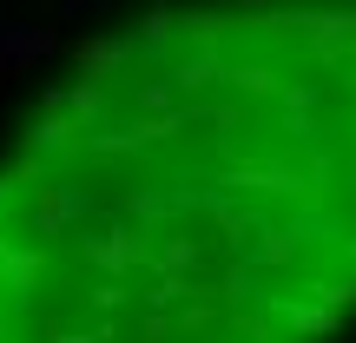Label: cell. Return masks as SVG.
<instances>
[{"mask_svg": "<svg viewBox=\"0 0 356 343\" xmlns=\"http://www.w3.org/2000/svg\"><path fill=\"white\" fill-rule=\"evenodd\" d=\"M126 40H86V47H79V66H86V79H106V73H119V66H126Z\"/></svg>", "mask_w": 356, "mask_h": 343, "instance_id": "3", "label": "cell"}, {"mask_svg": "<svg viewBox=\"0 0 356 343\" xmlns=\"http://www.w3.org/2000/svg\"><path fill=\"white\" fill-rule=\"evenodd\" d=\"M291 324L297 330H337V310L330 304H291Z\"/></svg>", "mask_w": 356, "mask_h": 343, "instance_id": "4", "label": "cell"}, {"mask_svg": "<svg viewBox=\"0 0 356 343\" xmlns=\"http://www.w3.org/2000/svg\"><path fill=\"white\" fill-rule=\"evenodd\" d=\"M310 33V47L323 53V60H343V47H356V20H297Z\"/></svg>", "mask_w": 356, "mask_h": 343, "instance_id": "1", "label": "cell"}, {"mask_svg": "<svg viewBox=\"0 0 356 343\" xmlns=\"http://www.w3.org/2000/svg\"><path fill=\"white\" fill-rule=\"evenodd\" d=\"M47 53H53V33H0V73H13L26 60H47Z\"/></svg>", "mask_w": 356, "mask_h": 343, "instance_id": "2", "label": "cell"}, {"mask_svg": "<svg viewBox=\"0 0 356 343\" xmlns=\"http://www.w3.org/2000/svg\"><path fill=\"white\" fill-rule=\"evenodd\" d=\"M66 7H99V0H66Z\"/></svg>", "mask_w": 356, "mask_h": 343, "instance_id": "5", "label": "cell"}]
</instances>
